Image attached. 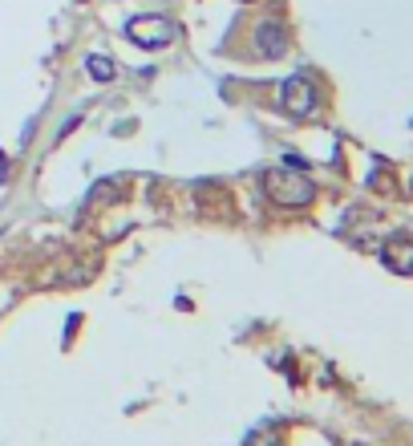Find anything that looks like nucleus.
<instances>
[{
    "mask_svg": "<svg viewBox=\"0 0 413 446\" xmlns=\"http://www.w3.org/2000/svg\"><path fill=\"white\" fill-rule=\"evenodd\" d=\"M280 110L292 118H308L316 110V89L304 73H296V78H288L280 85Z\"/></svg>",
    "mask_w": 413,
    "mask_h": 446,
    "instance_id": "7ed1b4c3",
    "label": "nucleus"
},
{
    "mask_svg": "<svg viewBox=\"0 0 413 446\" xmlns=\"http://www.w3.org/2000/svg\"><path fill=\"white\" fill-rule=\"evenodd\" d=\"M385 264L401 272V276H409L413 272V244L409 240H393V244H385Z\"/></svg>",
    "mask_w": 413,
    "mask_h": 446,
    "instance_id": "39448f33",
    "label": "nucleus"
},
{
    "mask_svg": "<svg viewBox=\"0 0 413 446\" xmlns=\"http://www.w3.org/2000/svg\"><path fill=\"white\" fill-rule=\"evenodd\" d=\"M255 53L267 57V61H276L288 53V29H284L280 20H260V29H255Z\"/></svg>",
    "mask_w": 413,
    "mask_h": 446,
    "instance_id": "20e7f679",
    "label": "nucleus"
},
{
    "mask_svg": "<svg viewBox=\"0 0 413 446\" xmlns=\"http://www.w3.org/2000/svg\"><path fill=\"white\" fill-rule=\"evenodd\" d=\"M85 69H89V78H98V82H114V61L110 57H101V53H94V57H85Z\"/></svg>",
    "mask_w": 413,
    "mask_h": 446,
    "instance_id": "423d86ee",
    "label": "nucleus"
},
{
    "mask_svg": "<svg viewBox=\"0 0 413 446\" xmlns=\"http://www.w3.org/2000/svg\"><path fill=\"white\" fill-rule=\"evenodd\" d=\"M264 191L276 207H308L316 199V187L308 175H300L292 166H272L264 175Z\"/></svg>",
    "mask_w": 413,
    "mask_h": 446,
    "instance_id": "f257e3e1",
    "label": "nucleus"
},
{
    "mask_svg": "<svg viewBox=\"0 0 413 446\" xmlns=\"http://www.w3.org/2000/svg\"><path fill=\"white\" fill-rule=\"evenodd\" d=\"M126 37L138 49H163V45H170L179 37V29H174V20H166V17H134L126 25Z\"/></svg>",
    "mask_w": 413,
    "mask_h": 446,
    "instance_id": "f03ea898",
    "label": "nucleus"
}]
</instances>
